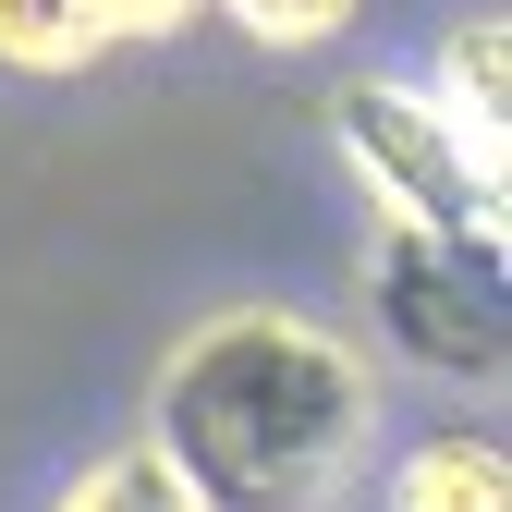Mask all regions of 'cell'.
<instances>
[{"label": "cell", "instance_id": "1", "mask_svg": "<svg viewBox=\"0 0 512 512\" xmlns=\"http://www.w3.org/2000/svg\"><path fill=\"white\" fill-rule=\"evenodd\" d=\"M147 439L208 512H317L378 439V366L305 305H220L171 342Z\"/></svg>", "mask_w": 512, "mask_h": 512}, {"label": "cell", "instance_id": "2", "mask_svg": "<svg viewBox=\"0 0 512 512\" xmlns=\"http://www.w3.org/2000/svg\"><path fill=\"white\" fill-rule=\"evenodd\" d=\"M330 135L354 159V183L378 196V220H415L439 244H464L488 256V269H512V196H500V159H476L452 122L427 110V86H378L354 74L330 98Z\"/></svg>", "mask_w": 512, "mask_h": 512}, {"label": "cell", "instance_id": "3", "mask_svg": "<svg viewBox=\"0 0 512 512\" xmlns=\"http://www.w3.org/2000/svg\"><path fill=\"white\" fill-rule=\"evenodd\" d=\"M366 317L403 366L452 378V391H500V269L415 220L366 232Z\"/></svg>", "mask_w": 512, "mask_h": 512}, {"label": "cell", "instance_id": "4", "mask_svg": "<svg viewBox=\"0 0 512 512\" xmlns=\"http://www.w3.org/2000/svg\"><path fill=\"white\" fill-rule=\"evenodd\" d=\"M427 110L452 122L476 159H500V171H512V25H500V13H476V25H452V37H439Z\"/></svg>", "mask_w": 512, "mask_h": 512}, {"label": "cell", "instance_id": "5", "mask_svg": "<svg viewBox=\"0 0 512 512\" xmlns=\"http://www.w3.org/2000/svg\"><path fill=\"white\" fill-rule=\"evenodd\" d=\"M391 512H512V464H500V439H476V427L415 439V452L391 464Z\"/></svg>", "mask_w": 512, "mask_h": 512}, {"label": "cell", "instance_id": "6", "mask_svg": "<svg viewBox=\"0 0 512 512\" xmlns=\"http://www.w3.org/2000/svg\"><path fill=\"white\" fill-rule=\"evenodd\" d=\"M98 49V0H0V74H86Z\"/></svg>", "mask_w": 512, "mask_h": 512}, {"label": "cell", "instance_id": "7", "mask_svg": "<svg viewBox=\"0 0 512 512\" xmlns=\"http://www.w3.org/2000/svg\"><path fill=\"white\" fill-rule=\"evenodd\" d=\"M49 512H208V500L171 476V452H159V439H122V452H98L74 488L49 500Z\"/></svg>", "mask_w": 512, "mask_h": 512}, {"label": "cell", "instance_id": "8", "mask_svg": "<svg viewBox=\"0 0 512 512\" xmlns=\"http://www.w3.org/2000/svg\"><path fill=\"white\" fill-rule=\"evenodd\" d=\"M220 13H232L256 49H330V37L366 13V0H220Z\"/></svg>", "mask_w": 512, "mask_h": 512}, {"label": "cell", "instance_id": "9", "mask_svg": "<svg viewBox=\"0 0 512 512\" xmlns=\"http://www.w3.org/2000/svg\"><path fill=\"white\" fill-rule=\"evenodd\" d=\"M196 13H208V0H98V37H110V49H135V37H183Z\"/></svg>", "mask_w": 512, "mask_h": 512}]
</instances>
